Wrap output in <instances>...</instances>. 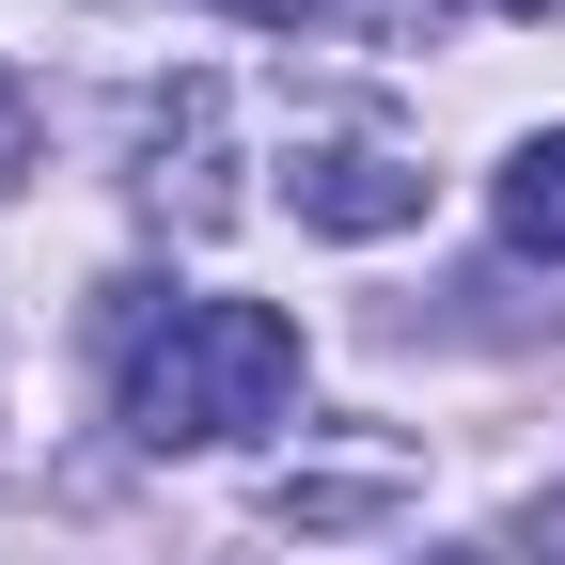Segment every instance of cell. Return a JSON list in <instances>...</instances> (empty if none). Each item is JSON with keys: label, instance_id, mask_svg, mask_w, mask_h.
I'll use <instances>...</instances> for the list:
<instances>
[{"label": "cell", "instance_id": "cell-1", "mask_svg": "<svg viewBox=\"0 0 565 565\" xmlns=\"http://www.w3.org/2000/svg\"><path fill=\"white\" fill-rule=\"evenodd\" d=\"M110 345H126V440L141 456H221L252 424H282L315 377L299 315H267V299H173L158 315L141 282H110Z\"/></svg>", "mask_w": 565, "mask_h": 565}, {"label": "cell", "instance_id": "cell-2", "mask_svg": "<svg viewBox=\"0 0 565 565\" xmlns=\"http://www.w3.org/2000/svg\"><path fill=\"white\" fill-rule=\"evenodd\" d=\"M282 204H299L315 236H408L424 173L393 158V141H299V158H282Z\"/></svg>", "mask_w": 565, "mask_h": 565}, {"label": "cell", "instance_id": "cell-3", "mask_svg": "<svg viewBox=\"0 0 565 565\" xmlns=\"http://www.w3.org/2000/svg\"><path fill=\"white\" fill-rule=\"evenodd\" d=\"M141 189L221 221V79H158L141 95Z\"/></svg>", "mask_w": 565, "mask_h": 565}, {"label": "cell", "instance_id": "cell-4", "mask_svg": "<svg viewBox=\"0 0 565 565\" xmlns=\"http://www.w3.org/2000/svg\"><path fill=\"white\" fill-rule=\"evenodd\" d=\"M503 236H519L534 267H565V126L503 158Z\"/></svg>", "mask_w": 565, "mask_h": 565}, {"label": "cell", "instance_id": "cell-5", "mask_svg": "<svg viewBox=\"0 0 565 565\" xmlns=\"http://www.w3.org/2000/svg\"><path fill=\"white\" fill-rule=\"evenodd\" d=\"M377 487H393V456H345V471H282V487H267V519H299V534H315V519H362Z\"/></svg>", "mask_w": 565, "mask_h": 565}, {"label": "cell", "instance_id": "cell-6", "mask_svg": "<svg viewBox=\"0 0 565 565\" xmlns=\"http://www.w3.org/2000/svg\"><path fill=\"white\" fill-rule=\"evenodd\" d=\"M17 173H32V79L0 63V189H17Z\"/></svg>", "mask_w": 565, "mask_h": 565}, {"label": "cell", "instance_id": "cell-7", "mask_svg": "<svg viewBox=\"0 0 565 565\" xmlns=\"http://www.w3.org/2000/svg\"><path fill=\"white\" fill-rule=\"evenodd\" d=\"M503 17H565V0H503Z\"/></svg>", "mask_w": 565, "mask_h": 565}, {"label": "cell", "instance_id": "cell-8", "mask_svg": "<svg viewBox=\"0 0 565 565\" xmlns=\"http://www.w3.org/2000/svg\"><path fill=\"white\" fill-rule=\"evenodd\" d=\"M440 565H487V550H440Z\"/></svg>", "mask_w": 565, "mask_h": 565}]
</instances>
